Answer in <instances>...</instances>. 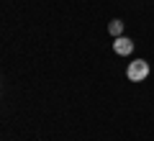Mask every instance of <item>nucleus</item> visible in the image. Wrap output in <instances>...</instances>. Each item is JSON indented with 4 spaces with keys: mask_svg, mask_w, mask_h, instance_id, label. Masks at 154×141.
<instances>
[{
    "mask_svg": "<svg viewBox=\"0 0 154 141\" xmlns=\"http://www.w3.org/2000/svg\"><path fill=\"white\" fill-rule=\"evenodd\" d=\"M108 31H110V36H113V38H118V36L123 33V21H118V18H116V21H110Z\"/></svg>",
    "mask_w": 154,
    "mask_h": 141,
    "instance_id": "obj_3",
    "label": "nucleus"
},
{
    "mask_svg": "<svg viewBox=\"0 0 154 141\" xmlns=\"http://www.w3.org/2000/svg\"><path fill=\"white\" fill-rule=\"evenodd\" d=\"M113 51H116V54H121V57H128L134 51V41H131V38H126V36H118L113 41Z\"/></svg>",
    "mask_w": 154,
    "mask_h": 141,
    "instance_id": "obj_2",
    "label": "nucleus"
},
{
    "mask_svg": "<svg viewBox=\"0 0 154 141\" xmlns=\"http://www.w3.org/2000/svg\"><path fill=\"white\" fill-rule=\"evenodd\" d=\"M146 75H149V62H144V59L131 62V64H128V69H126V77H128L131 82H141V80H146Z\"/></svg>",
    "mask_w": 154,
    "mask_h": 141,
    "instance_id": "obj_1",
    "label": "nucleus"
}]
</instances>
